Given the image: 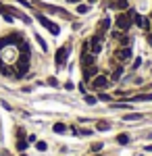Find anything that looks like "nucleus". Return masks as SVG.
I'll use <instances>...</instances> for the list:
<instances>
[{"label": "nucleus", "instance_id": "22", "mask_svg": "<svg viewBox=\"0 0 152 156\" xmlns=\"http://www.w3.org/2000/svg\"><path fill=\"white\" fill-rule=\"evenodd\" d=\"M102 146H104V144H94L92 146V152H94V154H98V152L102 150Z\"/></svg>", "mask_w": 152, "mask_h": 156}, {"label": "nucleus", "instance_id": "1", "mask_svg": "<svg viewBox=\"0 0 152 156\" xmlns=\"http://www.w3.org/2000/svg\"><path fill=\"white\" fill-rule=\"evenodd\" d=\"M133 12L136 11H131V9H129V11H121L117 15V19H115V25H117V29L119 31H129V29H131V25H133V19H131V17H133Z\"/></svg>", "mask_w": 152, "mask_h": 156}, {"label": "nucleus", "instance_id": "23", "mask_svg": "<svg viewBox=\"0 0 152 156\" xmlns=\"http://www.w3.org/2000/svg\"><path fill=\"white\" fill-rule=\"evenodd\" d=\"M113 108H129L127 102H117V104H113Z\"/></svg>", "mask_w": 152, "mask_h": 156}, {"label": "nucleus", "instance_id": "27", "mask_svg": "<svg viewBox=\"0 0 152 156\" xmlns=\"http://www.w3.org/2000/svg\"><path fill=\"white\" fill-rule=\"evenodd\" d=\"M150 29H152V21H150Z\"/></svg>", "mask_w": 152, "mask_h": 156}, {"label": "nucleus", "instance_id": "13", "mask_svg": "<svg viewBox=\"0 0 152 156\" xmlns=\"http://www.w3.org/2000/svg\"><path fill=\"white\" fill-rule=\"evenodd\" d=\"M25 148H27L25 137H19V142H17V150H19V152H25Z\"/></svg>", "mask_w": 152, "mask_h": 156}, {"label": "nucleus", "instance_id": "2", "mask_svg": "<svg viewBox=\"0 0 152 156\" xmlns=\"http://www.w3.org/2000/svg\"><path fill=\"white\" fill-rule=\"evenodd\" d=\"M90 85H92V90H98V92H102V90H106V87L110 85V77H108V75H104V73H98L96 77H92Z\"/></svg>", "mask_w": 152, "mask_h": 156}, {"label": "nucleus", "instance_id": "5", "mask_svg": "<svg viewBox=\"0 0 152 156\" xmlns=\"http://www.w3.org/2000/svg\"><path fill=\"white\" fill-rule=\"evenodd\" d=\"M129 58H131V46H125V48L121 46V48L115 52V60H119L121 65H123V62H127Z\"/></svg>", "mask_w": 152, "mask_h": 156}, {"label": "nucleus", "instance_id": "11", "mask_svg": "<svg viewBox=\"0 0 152 156\" xmlns=\"http://www.w3.org/2000/svg\"><path fill=\"white\" fill-rule=\"evenodd\" d=\"M121 75H123V65H119L117 69H115V73L110 75V79H113V81H119V77H121Z\"/></svg>", "mask_w": 152, "mask_h": 156}, {"label": "nucleus", "instance_id": "7", "mask_svg": "<svg viewBox=\"0 0 152 156\" xmlns=\"http://www.w3.org/2000/svg\"><path fill=\"white\" fill-rule=\"evenodd\" d=\"M96 75H98V67H96V65L83 67V79H85V81H90L92 77H96Z\"/></svg>", "mask_w": 152, "mask_h": 156}, {"label": "nucleus", "instance_id": "15", "mask_svg": "<svg viewBox=\"0 0 152 156\" xmlns=\"http://www.w3.org/2000/svg\"><path fill=\"white\" fill-rule=\"evenodd\" d=\"M88 11H90V6H88V4H79V6H77V12H79V15H85Z\"/></svg>", "mask_w": 152, "mask_h": 156}, {"label": "nucleus", "instance_id": "9", "mask_svg": "<svg viewBox=\"0 0 152 156\" xmlns=\"http://www.w3.org/2000/svg\"><path fill=\"white\" fill-rule=\"evenodd\" d=\"M108 6L110 9H117V11H125L127 9V0H113Z\"/></svg>", "mask_w": 152, "mask_h": 156}, {"label": "nucleus", "instance_id": "25", "mask_svg": "<svg viewBox=\"0 0 152 156\" xmlns=\"http://www.w3.org/2000/svg\"><path fill=\"white\" fill-rule=\"evenodd\" d=\"M140 65H142V58H140V56H138V58L133 60V67H131V69H138V67H140Z\"/></svg>", "mask_w": 152, "mask_h": 156}, {"label": "nucleus", "instance_id": "14", "mask_svg": "<svg viewBox=\"0 0 152 156\" xmlns=\"http://www.w3.org/2000/svg\"><path fill=\"white\" fill-rule=\"evenodd\" d=\"M65 131H67V127H65L63 123H56V125H54V133H65Z\"/></svg>", "mask_w": 152, "mask_h": 156}, {"label": "nucleus", "instance_id": "6", "mask_svg": "<svg viewBox=\"0 0 152 156\" xmlns=\"http://www.w3.org/2000/svg\"><path fill=\"white\" fill-rule=\"evenodd\" d=\"M69 58V46H63V48L56 50V56H54V62H56V67H63L65 62Z\"/></svg>", "mask_w": 152, "mask_h": 156}, {"label": "nucleus", "instance_id": "19", "mask_svg": "<svg viewBox=\"0 0 152 156\" xmlns=\"http://www.w3.org/2000/svg\"><path fill=\"white\" fill-rule=\"evenodd\" d=\"M85 102H88V104H96V102H98V98H96V96H90V94H88V96H85Z\"/></svg>", "mask_w": 152, "mask_h": 156}, {"label": "nucleus", "instance_id": "8", "mask_svg": "<svg viewBox=\"0 0 152 156\" xmlns=\"http://www.w3.org/2000/svg\"><path fill=\"white\" fill-rule=\"evenodd\" d=\"M108 27H110V19H108V17H104V19H102V21L98 23V31H96V34L104 37V34L108 31Z\"/></svg>", "mask_w": 152, "mask_h": 156}, {"label": "nucleus", "instance_id": "16", "mask_svg": "<svg viewBox=\"0 0 152 156\" xmlns=\"http://www.w3.org/2000/svg\"><path fill=\"white\" fill-rule=\"evenodd\" d=\"M108 127H110V123H106V121H100V123H98V129H100V131H106Z\"/></svg>", "mask_w": 152, "mask_h": 156}, {"label": "nucleus", "instance_id": "28", "mask_svg": "<svg viewBox=\"0 0 152 156\" xmlns=\"http://www.w3.org/2000/svg\"><path fill=\"white\" fill-rule=\"evenodd\" d=\"M21 156H25V154H21Z\"/></svg>", "mask_w": 152, "mask_h": 156}, {"label": "nucleus", "instance_id": "10", "mask_svg": "<svg viewBox=\"0 0 152 156\" xmlns=\"http://www.w3.org/2000/svg\"><path fill=\"white\" fill-rule=\"evenodd\" d=\"M131 102H152V94H138V96H131Z\"/></svg>", "mask_w": 152, "mask_h": 156}, {"label": "nucleus", "instance_id": "4", "mask_svg": "<svg viewBox=\"0 0 152 156\" xmlns=\"http://www.w3.org/2000/svg\"><path fill=\"white\" fill-rule=\"evenodd\" d=\"M102 40H104V37L98 36V34H96V36H92L90 40H88V44H90V50H92V54H100V52H102Z\"/></svg>", "mask_w": 152, "mask_h": 156}, {"label": "nucleus", "instance_id": "21", "mask_svg": "<svg viewBox=\"0 0 152 156\" xmlns=\"http://www.w3.org/2000/svg\"><path fill=\"white\" fill-rule=\"evenodd\" d=\"M35 148H38L40 152H44V150H46L48 146H46V142H38V144H35Z\"/></svg>", "mask_w": 152, "mask_h": 156}, {"label": "nucleus", "instance_id": "3", "mask_svg": "<svg viewBox=\"0 0 152 156\" xmlns=\"http://www.w3.org/2000/svg\"><path fill=\"white\" fill-rule=\"evenodd\" d=\"M35 17H38V21L44 25V27H46V29L50 31V34H52V36H59V34H60V27H59V25H56V23H52L50 19H46L44 15H40V12H38Z\"/></svg>", "mask_w": 152, "mask_h": 156}, {"label": "nucleus", "instance_id": "20", "mask_svg": "<svg viewBox=\"0 0 152 156\" xmlns=\"http://www.w3.org/2000/svg\"><path fill=\"white\" fill-rule=\"evenodd\" d=\"M98 100H102V102H110V100H113V96H108V94H100V96H98Z\"/></svg>", "mask_w": 152, "mask_h": 156}, {"label": "nucleus", "instance_id": "24", "mask_svg": "<svg viewBox=\"0 0 152 156\" xmlns=\"http://www.w3.org/2000/svg\"><path fill=\"white\" fill-rule=\"evenodd\" d=\"M48 85H54V87H56V85H59V81H56L54 77H48Z\"/></svg>", "mask_w": 152, "mask_h": 156}, {"label": "nucleus", "instance_id": "12", "mask_svg": "<svg viewBox=\"0 0 152 156\" xmlns=\"http://www.w3.org/2000/svg\"><path fill=\"white\" fill-rule=\"evenodd\" d=\"M138 119H142L140 112H129V115H125V117H123V121H138Z\"/></svg>", "mask_w": 152, "mask_h": 156}, {"label": "nucleus", "instance_id": "26", "mask_svg": "<svg viewBox=\"0 0 152 156\" xmlns=\"http://www.w3.org/2000/svg\"><path fill=\"white\" fill-rule=\"evenodd\" d=\"M69 2H79V0H69Z\"/></svg>", "mask_w": 152, "mask_h": 156}, {"label": "nucleus", "instance_id": "17", "mask_svg": "<svg viewBox=\"0 0 152 156\" xmlns=\"http://www.w3.org/2000/svg\"><path fill=\"white\" fill-rule=\"evenodd\" d=\"M117 142H119V144H127V142H129V135H125V133H121V135L117 137Z\"/></svg>", "mask_w": 152, "mask_h": 156}, {"label": "nucleus", "instance_id": "18", "mask_svg": "<svg viewBox=\"0 0 152 156\" xmlns=\"http://www.w3.org/2000/svg\"><path fill=\"white\" fill-rule=\"evenodd\" d=\"M35 40H38V44H40V48H42V50H48V46H46V42H44V37L35 36Z\"/></svg>", "mask_w": 152, "mask_h": 156}]
</instances>
